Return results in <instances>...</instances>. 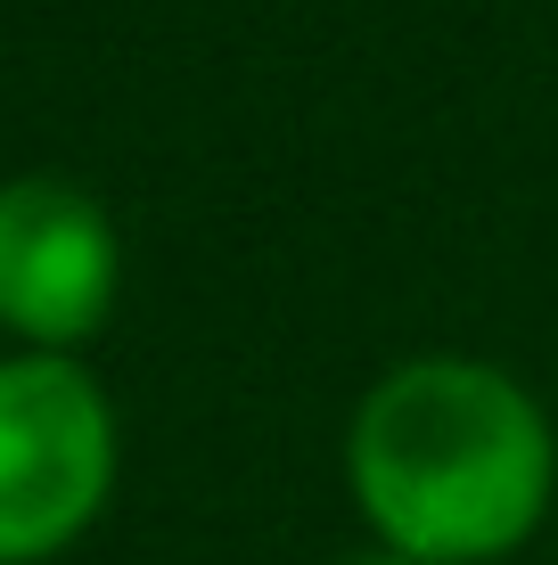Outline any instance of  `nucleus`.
<instances>
[{
    "label": "nucleus",
    "mask_w": 558,
    "mask_h": 565,
    "mask_svg": "<svg viewBox=\"0 0 558 565\" xmlns=\"http://www.w3.org/2000/svg\"><path fill=\"white\" fill-rule=\"evenodd\" d=\"M124 296V230L83 181H0V328L17 353H83Z\"/></svg>",
    "instance_id": "3"
},
{
    "label": "nucleus",
    "mask_w": 558,
    "mask_h": 565,
    "mask_svg": "<svg viewBox=\"0 0 558 565\" xmlns=\"http://www.w3.org/2000/svg\"><path fill=\"white\" fill-rule=\"evenodd\" d=\"M337 565H419V557H402V550H378V541H361V550H345Z\"/></svg>",
    "instance_id": "4"
},
{
    "label": "nucleus",
    "mask_w": 558,
    "mask_h": 565,
    "mask_svg": "<svg viewBox=\"0 0 558 565\" xmlns=\"http://www.w3.org/2000/svg\"><path fill=\"white\" fill-rule=\"evenodd\" d=\"M361 541L419 565H509L558 509V418L485 353H411L345 418Z\"/></svg>",
    "instance_id": "1"
},
{
    "label": "nucleus",
    "mask_w": 558,
    "mask_h": 565,
    "mask_svg": "<svg viewBox=\"0 0 558 565\" xmlns=\"http://www.w3.org/2000/svg\"><path fill=\"white\" fill-rule=\"evenodd\" d=\"M124 426L83 353L0 361V565H50L107 516Z\"/></svg>",
    "instance_id": "2"
}]
</instances>
